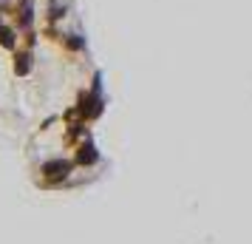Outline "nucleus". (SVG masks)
Instances as JSON below:
<instances>
[{
	"label": "nucleus",
	"mask_w": 252,
	"mask_h": 244,
	"mask_svg": "<svg viewBox=\"0 0 252 244\" xmlns=\"http://www.w3.org/2000/svg\"><path fill=\"white\" fill-rule=\"evenodd\" d=\"M43 174L48 179H63L65 174H71V162L68 159H51V162L43 165Z\"/></svg>",
	"instance_id": "f257e3e1"
},
{
	"label": "nucleus",
	"mask_w": 252,
	"mask_h": 244,
	"mask_svg": "<svg viewBox=\"0 0 252 244\" xmlns=\"http://www.w3.org/2000/svg\"><path fill=\"white\" fill-rule=\"evenodd\" d=\"M99 111H102V103H99L96 91H94V94H85V97H82V105H80V114H82V116H96Z\"/></svg>",
	"instance_id": "f03ea898"
},
{
	"label": "nucleus",
	"mask_w": 252,
	"mask_h": 244,
	"mask_svg": "<svg viewBox=\"0 0 252 244\" xmlns=\"http://www.w3.org/2000/svg\"><path fill=\"white\" fill-rule=\"evenodd\" d=\"M29 69H32V54L29 51H17L14 54V71L17 74H29Z\"/></svg>",
	"instance_id": "7ed1b4c3"
},
{
	"label": "nucleus",
	"mask_w": 252,
	"mask_h": 244,
	"mask_svg": "<svg viewBox=\"0 0 252 244\" xmlns=\"http://www.w3.org/2000/svg\"><path fill=\"white\" fill-rule=\"evenodd\" d=\"M77 162H82V165H91V162H96V148H94L91 142H88V145H82V148H80V153H77Z\"/></svg>",
	"instance_id": "20e7f679"
},
{
	"label": "nucleus",
	"mask_w": 252,
	"mask_h": 244,
	"mask_svg": "<svg viewBox=\"0 0 252 244\" xmlns=\"http://www.w3.org/2000/svg\"><path fill=\"white\" fill-rule=\"evenodd\" d=\"M32 17H34L32 0H23V6H20V26H23V29H29V26H32Z\"/></svg>",
	"instance_id": "39448f33"
},
{
	"label": "nucleus",
	"mask_w": 252,
	"mask_h": 244,
	"mask_svg": "<svg viewBox=\"0 0 252 244\" xmlns=\"http://www.w3.org/2000/svg\"><path fill=\"white\" fill-rule=\"evenodd\" d=\"M0 46L14 48V32L9 29V26H3V23H0Z\"/></svg>",
	"instance_id": "423d86ee"
}]
</instances>
